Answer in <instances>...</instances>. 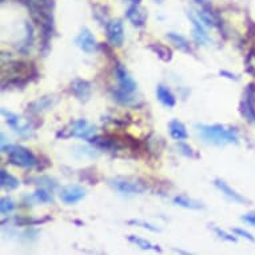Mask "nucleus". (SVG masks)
<instances>
[{
	"label": "nucleus",
	"instance_id": "f257e3e1",
	"mask_svg": "<svg viewBox=\"0 0 255 255\" xmlns=\"http://www.w3.org/2000/svg\"><path fill=\"white\" fill-rule=\"evenodd\" d=\"M199 138L214 146L238 144L239 138L234 128H227L222 124H195Z\"/></svg>",
	"mask_w": 255,
	"mask_h": 255
},
{
	"label": "nucleus",
	"instance_id": "f03ea898",
	"mask_svg": "<svg viewBox=\"0 0 255 255\" xmlns=\"http://www.w3.org/2000/svg\"><path fill=\"white\" fill-rule=\"evenodd\" d=\"M1 152L8 154V163L23 169H32L36 167L39 163V159L35 156L29 148H26L19 144H3Z\"/></svg>",
	"mask_w": 255,
	"mask_h": 255
},
{
	"label": "nucleus",
	"instance_id": "7ed1b4c3",
	"mask_svg": "<svg viewBox=\"0 0 255 255\" xmlns=\"http://www.w3.org/2000/svg\"><path fill=\"white\" fill-rule=\"evenodd\" d=\"M95 133H96V127L90 124L85 119H78V120H74L71 122L66 128H63L61 131L57 134V138H81V139H85V141H90L91 138L95 137Z\"/></svg>",
	"mask_w": 255,
	"mask_h": 255
},
{
	"label": "nucleus",
	"instance_id": "20e7f679",
	"mask_svg": "<svg viewBox=\"0 0 255 255\" xmlns=\"http://www.w3.org/2000/svg\"><path fill=\"white\" fill-rule=\"evenodd\" d=\"M109 184L122 195L143 194L147 189L146 184L143 183L142 180L133 179V178H122V176L110 179Z\"/></svg>",
	"mask_w": 255,
	"mask_h": 255
},
{
	"label": "nucleus",
	"instance_id": "39448f33",
	"mask_svg": "<svg viewBox=\"0 0 255 255\" xmlns=\"http://www.w3.org/2000/svg\"><path fill=\"white\" fill-rule=\"evenodd\" d=\"M1 113L5 116V122L10 126L15 133L19 134L20 137L29 138L32 137L33 126L29 120H26L23 116H19L18 113L7 111L4 107H1Z\"/></svg>",
	"mask_w": 255,
	"mask_h": 255
},
{
	"label": "nucleus",
	"instance_id": "423d86ee",
	"mask_svg": "<svg viewBox=\"0 0 255 255\" xmlns=\"http://www.w3.org/2000/svg\"><path fill=\"white\" fill-rule=\"evenodd\" d=\"M239 113L246 122L255 124V85L250 83L246 87L243 100L239 106Z\"/></svg>",
	"mask_w": 255,
	"mask_h": 255
},
{
	"label": "nucleus",
	"instance_id": "0eeeda50",
	"mask_svg": "<svg viewBox=\"0 0 255 255\" xmlns=\"http://www.w3.org/2000/svg\"><path fill=\"white\" fill-rule=\"evenodd\" d=\"M106 35L110 46L122 47L124 42V27L122 20H109V23L106 24Z\"/></svg>",
	"mask_w": 255,
	"mask_h": 255
},
{
	"label": "nucleus",
	"instance_id": "6e6552de",
	"mask_svg": "<svg viewBox=\"0 0 255 255\" xmlns=\"http://www.w3.org/2000/svg\"><path fill=\"white\" fill-rule=\"evenodd\" d=\"M115 75L118 79L119 87L122 90L127 91L134 94L138 88V83L134 81V78L130 75V72L127 71V68L123 66L120 61H116V66H115Z\"/></svg>",
	"mask_w": 255,
	"mask_h": 255
},
{
	"label": "nucleus",
	"instance_id": "1a4fd4ad",
	"mask_svg": "<svg viewBox=\"0 0 255 255\" xmlns=\"http://www.w3.org/2000/svg\"><path fill=\"white\" fill-rule=\"evenodd\" d=\"M85 197V189L79 184H70L60 190L59 198L64 204H75Z\"/></svg>",
	"mask_w": 255,
	"mask_h": 255
},
{
	"label": "nucleus",
	"instance_id": "9d476101",
	"mask_svg": "<svg viewBox=\"0 0 255 255\" xmlns=\"http://www.w3.org/2000/svg\"><path fill=\"white\" fill-rule=\"evenodd\" d=\"M71 91L76 99L85 103V102L90 100L91 94H92V85L85 79L75 78L71 83Z\"/></svg>",
	"mask_w": 255,
	"mask_h": 255
},
{
	"label": "nucleus",
	"instance_id": "9b49d317",
	"mask_svg": "<svg viewBox=\"0 0 255 255\" xmlns=\"http://www.w3.org/2000/svg\"><path fill=\"white\" fill-rule=\"evenodd\" d=\"M126 18L130 20V23L133 24L134 27L142 28L146 26L148 14L143 7H141V4H131L126 11Z\"/></svg>",
	"mask_w": 255,
	"mask_h": 255
},
{
	"label": "nucleus",
	"instance_id": "f8f14e48",
	"mask_svg": "<svg viewBox=\"0 0 255 255\" xmlns=\"http://www.w3.org/2000/svg\"><path fill=\"white\" fill-rule=\"evenodd\" d=\"M75 44L78 47L81 48L82 51L87 52V54H91L94 52V50L96 48V39L92 35L90 29L87 27H83L81 31V33L76 36Z\"/></svg>",
	"mask_w": 255,
	"mask_h": 255
},
{
	"label": "nucleus",
	"instance_id": "ddd939ff",
	"mask_svg": "<svg viewBox=\"0 0 255 255\" xmlns=\"http://www.w3.org/2000/svg\"><path fill=\"white\" fill-rule=\"evenodd\" d=\"M187 16H189L190 22L193 24V38L198 44H206V43L210 42V38H208L207 32L204 29L203 24H202V20L199 19V16H195L193 12H187Z\"/></svg>",
	"mask_w": 255,
	"mask_h": 255
},
{
	"label": "nucleus",
	"instance_id": "4468645a",
	"mask_svg": "<svg viewBox=\"0 0 255 255\" xmlns=\"http://www.w3.org/2000/svg\"><path fill=\"white\" fill-rule=\"evenodd\" d=\"M214 186H215L223 195H226L227 198L231 199L232 202H236V203H249V199H246L243 195L238 194L235 190L231 189L225 180L217 178V179H214Z\"/></svg>",
	"mask_w": 255,
	"mask_h": 255
},
{
	"label": "nucleus",
	"instance_id": "2eb2a0df",
	"mask_svg": "<svg viewBox=\"0 0 255 255\" xmlns=\"http://www.w3.org/2000/svg\"><path fill=\"white\" fill-rule=\"evenodd\" d=\"M111 92V96L113 99L116 102V103L122 104V106H126V107H135L138 106V98H135L131 92H127V91L122 90L120 87L118 88H113L110 91Z\"/></svg>",
	"mask_w": 255,
	"mask_h": 255
},
{
	"label": "nucleus",
	"instance_id": "dca6fc26",
	"mask_svg": "<svg viewBox=\"0 0 255 255\" xmlns=\"http://www.w3.org/2000/svg\"><path fill=\"white\" fill-rule=\"evenodd\" d=\"M55 103H57L55 96H42V98L33 100L32 103L28 104V111L31 113H39L42 111L51 109Z\"/></svg>",
	"mask_w": 255,
	"mask_h": 255
},
{
	"label": "nucleus",
	"instance_id": "f3484780",
	"mask_svg": "<svg viewBox=\"0 0 255 255\" xmlns=\"http://www.w3.org/2000/svg\"><path fill=\"white\" fill-rule=\"evenodd\" d=\"M156 96L163 106L169 107V109H172L175 104H176V99H175L174 94L171 92V90L169 87H166L163 85H156Z\"/></svg>",
	"mask_w": 255,
	"mask_h": 255
},
{
	"label": "nucleus",
	"instance_id": "a211bd4d",
	"mask_svg": "<svg viewBox=\"0 0 255 255\" xmlns=\"http://www.w3.org/2000/svg\"><path fill=\"white\" fill-rule=\"evenodd\" d=\"M169 130H170V135L175 141H186L189 138V133L187 128L183 123L178 120V119H172L169 123Z\"/></svg>",
	"mask_w": 255,
	"mask_h": 255
},
{
	"label": "nucleus",
	"instance_id": "6ab92c4d",
	"mask_svg": "<svg viewBox=\"0 0 255 255\" xmlns=\"http://www.w3.org/2000/svg\"><path fill=\"white\" fill-rule=\"evenodd\" d=\"M166 38L169 39L172 44H175V47L179 48L180 51L186 52V54H193V47H191V44L187 39L179 35V33H175V32H169L166 35Z\"/></svg>",
	"mask_w": 255,
	"mask_h": 255
},
{
	"label": "nucleus",
	"instance_id": "aec40b11",
	"mask_svg": "<svg viewBox=\"0 0 255 255\" xmlns=\"http://www.w3.org/2000/svg\"><path fill=\"white\" fill-rule=\"evenodd\" d=\"M148 48H150L161 60L166 61V63L172 60V57H174L172 50H171L170 47L165 46V44H162V43H151V44H148Z\"/></svg>",
	"mask_w": 255,
	"mask_h": 255
},
{
	"label": "nucleus",
	"instance_id": "412c9836",
	"mask_svg": "<svg viewBox=\"0 0 255 255\" xmlns=\"http://www.w3.org/2000/svg\"><path fill=\"white\" fill-rule=\"evenodd\" d=\"M26 200H28L31 203H52L54 198H52V194L48 191V189L42 187L38 191H35L32 195L26 197Z\"/></svg>",
	"mask_w": 255,
	"mask_h": 255
},
{
	"label": "nucleus",
	"instance_id": "4be33fe9",
	"mask_svg": "<svg viewBox=\"0 0 255 255\" xmlns=\"http://www.w3.org/2000/svg\"><path fill=\"white\" fill-rule=\"evenodd\" d=\"M0 186L5 191H11V190L19 187L20 180L18 178H15L14 175H11L10 172H7L5 170H1L0 171Z\"/></svg>",
	"mask_w": 255,
	"mask_h": 255
},
{
	"label": "nucleus",
	"instance_id": "5701e85b",
	"mask_svg": "<svg viewBox=\"0 0 255 255\" xmlns=\"http://www.w3.org/2000/svg\"><path fill=\"white\" fill-rule=\"evenodd\" d=\"M172 202H174L176 206H180V207H184V208H190V210H200V208H203L204 206L198 200H195V199H190L187 197H184V195H176L174 199H172Z\"/></svg>",
	"mask_w": 255,
	"mask_h": 255
},
{
	"label": "nucleus",
	"instance_id": "b1692460",
	"mask_svg": "<svg viewBox=\"0 0 255 255\" xmlns=\"http://www.w3.org/2000/svg\"><path fill=\"white\" fill-rule=\"evenodd\" d=\"M127 239L131 242V243H134V245H137L139 249H142V250H155V251H159V253L162 251V249L159 247V246L152 245L151 242L147 241V239H144V238H141V236L128 235Z\"/></svg>",
	"mask_w": 255,
	"mask_h": 255
},
{
	"label": "nucleus",
	"instance_id": "393cba45",
	"mask_svg": "<svg viewBox=\"0 0 255 255\" xmlns=\"http://www.w3.org/2000/svg\"><path fill=\"white\" fill-rule=\"evenodd\" d=\"M28 182H32L33 184H39V186L51 190V191H54L57 187V182L51 176H36V178L28 179Z\"/></svg>",
	"mask_w": 255,
	"mask_h": 255
},
{
	"label": "nucleus",
	"instance_id": "a878e982",
	"mask_svg": "<svg viewBox=\"0 0 255 255\" xmlns=\"http://www.w3.org/2000/svg\"><path fill=\"white\" fill-rule=\"evenodd\" d=\"M33 44V27L29 23H26V39L23 40V44L20 46L19 51L23 54H27L29 48Z\"/></svg>",
	"mask_w": 255,
	"mask_h": 255
},
{
	"label": "nucleus",
	"instance_id": "bb28decb",
	"mask_svg": "<svg viewBox=\"0 0 255 255\" xmlns=\"http://www.w3.org/2000/svg\"><path fill=\"white\" fill-rule=\"evenodd\" d=\"M14 210H15L14 200H12L10 197H3L1 200H0V213H1V215L7 217V215H10Z\"/></svg>",
	"mask_w": 255,
	"mask_h": 255
},
{
	"label": "nucleus",
	"instance_id": "cd10ccee",
	"mask_svg": "<svg viewBox=\"0 0 255 255\" xmlns=\"http://www.w3.org/2000/svg\"><path fill=\"white\" fill-rule=\"evenodd\" d=\"M127 223H128V225H134V226L142 227V228L150 230V231H152V232L161 231V228H158V227L154 226V225H151V223L144 222V221H142V219H130Z\"/></svg>",
	"mask_w": 255,
	"mask_h": 255
},
{
	"label": "nucleus",
	"instance_id": "c85d7f7f",
	"mask_svg": "<svg viewBox=\"0 0 255 255\" xmlns=\"http://www.w3.org/2000/svg\"><path fill=\"white\" fill-rule=\"evenodd\" d=\"M176 147H178V150H179L180 154H183L184 156H187V158H197L194 150H193L189 144H186V143L182 142V141H179V143L176 144Z\"/></svg>",
	"mask_w": 255,
	"mask_h": 255
},
{
	"label": "nucleus",
	"instance_id": "c756f323",
	"mask_svg": "<svg viewBox=\"0 0 255 255\" xmlns=\"http://www.w3.org/2000/svg\"><path fill=\"white\" fill-rule=\"evenodd\" d=\"M213 230L221 239H225V241L227 242H232V243H235V242L238 241L236 236H234L232 234H228V232H226L225 230H222L221 227H213Z\"/></svg>",
	"mask_w": 255,
	"mask_h": 255
},
{
	"label": "nucleus",
	"instance_id": "7c9ffc66",
	"mask_svg": "<svg viewBox=\"0 0 255 255\" xmlns=\"http://www.w3.org/2000/svg\"><path fill=\"white\" fill-rule=\"evenodd\" d=\"M232 232H234V234H236L238 236H243V238H245V239H247V241L255 242L254 236L251 235L249 231L243 230V228H238V227H235V228H232Z\"/></svg>",
	"mask_w": 255,
	"mask_h": 255
},
{
	"label": "nucleus",
	"instance_id": "2f4dec72",
	"mask_svg": "<svg viewBox=\"0 0 255 255\" xmlns=\"http://www.w3.org/2000/svg\"><path fill=\"white\" fill-rule=\"evenodd\" d=\"M241 219L243 222H246L247 225L255 227V213H247L245 215H242Z\"/></svg>",
	"mask_w": 255,
	"mask_h": 255
},
{
	"label": "nucleus",
	"instance_id": "473e14b6",
	"mask_svg": "<svg viewBox=\"0 0 255 255\" xmlns=\"http://www.w3.org/2000/svg\"><path fill=\"white\" fill-rule=\"evenodd\" d=\"M219 75L223 76V78H227V79H231V81H238V76L231 74L230 71H226V70H221V71H219Z\"/></svg>",
	"mask_w": 255,
	"mask_h": 255
},
{
	"label": "nucleus",
	"instance_id": "72a5a7b5",
	"mask_svg": "<svg viewBox=\"0 0 255 255\" xmlns=\"http://www.w3.org/2000/svg\"><path fill=\"white\" fill-rule=\"evenodd\" d=\"M194 1L197 4L200 5V8H207V7H210V4H208L206 0H194Z\"/></svg>",
	"mask_w": 255,
	"mask_h": 255
},
{
	"label": "nucleus",
	"instance_id": "f704fd0d",
	"mask_svg": "<svg viewBox=\"0 0 255 255\" xmlns=\"http://www.w3.org/2000/svg\"><path fill=\"white\" fill-rule=\"evenodd\" d=\"M127 1L131 4H141L142 3V0H127Z\"/></svg>",
	"mask_w": 255,
	"mask_h": 255
},
{
	"label": "nucleus",
	"instance_id": "c9c22d12",
	"mask_svg": "<svg viewBox=\"0 0 255 255\" xmlns=\"http://www.w3.org/2000/svg\"><path fill=\"white\" fill-rule=\"evenodd\" d=\"M175 253H179V254H189L187 251H183V250H174Z\"/></svg>",
	"mask_w": 255,
	"mask_h": 255
},
{
	"label": "nucleus",
	"instance_id": "e433bc0d",
	"mask_svg": "<svg viewBox=\"0 0 255 255\" xmlns=\"http://www.w3.org/2000/svg\"><path fill=\"white\" fill-rule=\"evenodd\" d=\"M154 1H155V3H158V4H162V3H163V0H154Z\"/></svg>",
	"mask_w": 255,
	"mask_h": 255
}]
</instances>
